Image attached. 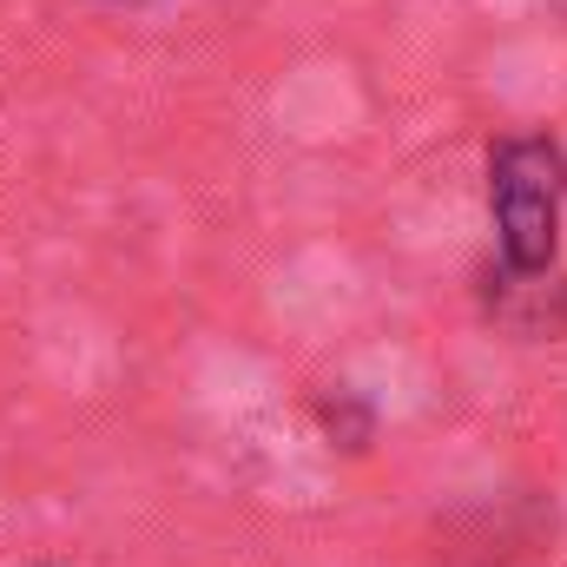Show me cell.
<instances>
[{
  "instance_id": "1",
  "label": "cell",
  "mask_w": 567,
  "mask_h": 567,
  "mask_svg": "<svg viewBox=\"0 0 567 567\" xmlns=\"http://www.w3.org/2000/svg\"><path fill=\"white\" fill-rule=\"evenodd\" d=\"M561 198H567V152L555 140H502L488 152V212L495 238L515 278L555 271L561 251Z\"/></svg>"
},
{
  "instance_id": "2",
  "label": "cell",
  "mask_w": 567,
  "mask_h": 567,
  "mask_svg": "<svg viewBox=\"0 0 567 567\" xmlns=\"http://www.w3.org/2000/svg\"><path fill=\"white\" fill-rule=\"evenodd\" d=\"M323 429H330L343 449H363V442H370V410H357L350 396H337V403H323Z\"/></svg>"
}]
</instances>
